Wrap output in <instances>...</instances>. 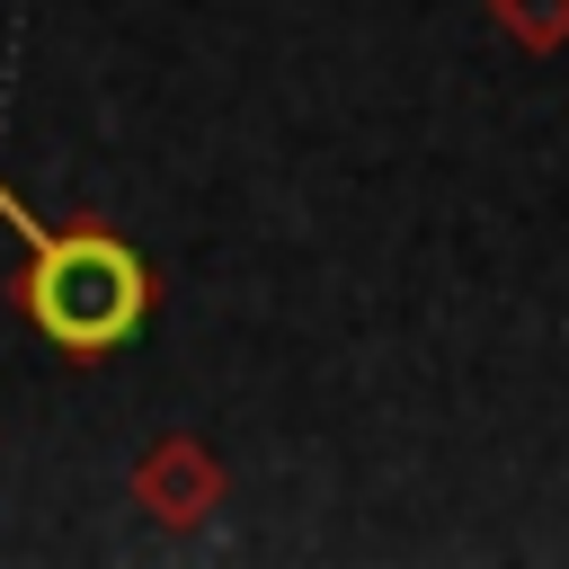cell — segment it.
Masks as SVG:
<instances>
[{"label": "cell", "mask_w": 569, "mask_h": 569, "mask_svg": "<svg viewBox=\"0 0 569 569\" xmlns=\"http://www.w3.org/2000/svg\"><path fill=\"white\" fill-rule=\"evenodd\" d=\"M27 240H36L27 311H36V329H44L53 347H71V356H107L116 338H133L151 284H142V267H133L116 240H98V231H80V240H44L36 222H27Z\"/></svg>", "instance_id": "obj_1"}, {"label": "cell", "mask_w": 569, "mask_h": 569, "mask_svg": "<svg viewBox=\"0 0 569 569\" xmlns=\"http://www.w3.org/2000/svg\"><path fill=\"white\" fill-rule=\"evenodd\" d=\"M498 27L533 53H551V44H569V0H498Z\"/></svg>", "instance_id": "obj_2"}]
</instances>
